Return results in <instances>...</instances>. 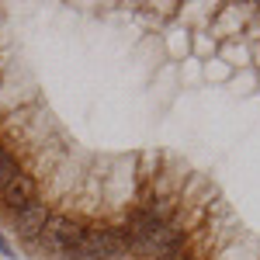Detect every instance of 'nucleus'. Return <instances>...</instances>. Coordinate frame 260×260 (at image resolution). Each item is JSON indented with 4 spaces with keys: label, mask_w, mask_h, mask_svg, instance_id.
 I'll use <instances>...</instances> for the list:
<instances>
[{
    "label": "nucleus",
    "mask_w": 260,
    "mask_h": 260,
    "mask_svg": "<svg viewBox=\"0 0 260 260\" xmlns=\"http://www.w3.org/2000/svg\"><path fill=\"white\" fill-rule=\"evenodd\" d=\"M0 229L31 260H260V4L0 0Z\"/></svg>",
    "instance_id": "obj_1"
}]
</instances>
